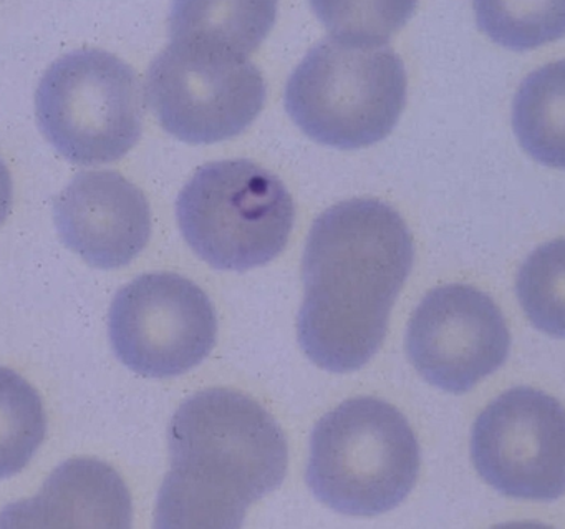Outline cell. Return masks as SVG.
<instances>
[{"mask_svg":"<svg viewBox=\"0 0 565 529\" xmlns=\"http://www.w3.org/2000/svg\"><path fill=\"white\" fill-rule=\"evenodd\" d=\"M115 356L138 375L170 379L200 366L216 343L207 294L174 273L143 274L121 287L108 316Z\"/></svg>","mask_w":565,"mask_h":529,"instance_id":"ba28073f","label":"cell"},{"mask_svg":"<svg viewBox=\"0 0 565 529\" xmlns=\"http://www.w3.org/2000/svg\"><path fill=\"white\" fill-rule=\"evenodd\" d=\"M406 88L405 65L388 45L330 38L310 49L290 75L284 102L317 144L359 150L392 134Z\"/></svg>","mask_w":565,"mask_h":529,"instance_id":"3957f363","label":"cell"},{"mask_svg":"<svg viewBox=\"0 0 565 529\" xmlns=\"http://www.w3.org/2000/svg\"><path fill=\"white\" fill-rule=\"evenodd\" d=\"M12 194H14V188H12L11 171L0 158V226L6 223L11 213Z\"/></svg>","mask_w":565,"mask_h":529,"instance_id":"d6986e66","label":"cell"},{"mask_svg":"<svg viewBox=\"0 0 565 529\" xmlns=\"http://www.w3.org/2000/svg\"><path fill=\"white\" fill-rule=\"evenodd\" d=\"M178 224L191 250L214 269L247 271L279 256L296 208L282 181L247 160L204 165L181 190Z\"/></svg>","mask_w":565,"mask_h":529,"instance_id":"5b68a950","label":"cell"},{"mask_svg":"<svg viewBox=\"0 0 565 529\" xmlns=\"http://www.w3.org/2000/svg\"><path fill=\"white\" fill-rule=\"evenodd\" d=\"M39 128L82 167L111 163L138 144L143 95L130 65L97 49L75 51L45 72L35 95Z\"/></svg>","mask_w":565,"mask_h":529,"instance_id":"8992f818","label":"cell"},{"mask_svg":"<svg viewBox=\"0 0 565 529\" xmlns=\"http://www.w3.org/2000/svg\"><path fill=\"white\" fill-rule=\"evenodd\" d=\"M415 261L403 218L376 200H350L320 214L302 260L299 343L320 369L349 373L379 352L390 313Z\"/></svg>","mask_w":565,"mask_h":529,"instance_id":"6da1fadb","label":"cell"},{"mask_svg":"<svg viewBox=\"0 0 565 529\" xmlns=\"http://www.w3.org/2000/svg\"><path fill=\"white\" fill-rule=\"evenodd\" d=\"M323 28L337 39L385 44L415 12L418 0H309Z\"/></svg>","mask_w":565,"mask_h":529,"instance_id":"ac0fdd59","label":"cell"},{"mask_svg":"<svg viewBox=\"0 0 565 529\" xmlns=\"http://www.w3.org/2000/svg\"><path fill=\"white\" fill-rule=\"evenodd\" d=\"M511 336L494 300L468 284L426 294L409 320L406 350L433 387L465 393L508 359Z\"/></svg>","mask_w":565,"mask_h":529,"instance_id":"30bf717a","label":"cell"},{"mask_svg":"<svg viewBox=\"0 0 565 529\" xmlns=\"http://www.w3.org/2000/svg\"><path fill=\"white\" fill-rule=\"evenodd\" d=\"M145 95L168 134L206 145L237 137L256 120L266 82L247 57L171 41L148 68Z\"/></svg>","mask_w":565,"mask_h":529,"instance_id":"52a82bcc","label":"cell"},{"mask_svg":"<svg viewBox=\"0 0 565 529\" xmlns=\"http://www.w3.org/2000/svg\"><path fill=\"white\" fill-rule=\"evenodd\" d=\"M515 294L535 329L565 339V237L529 254L519 269Z\"/></svg>","mask_w":565,"mask_h":529,"instance_id":"e0dca14e","label":"cell"},{"mask_svg":"<svg viewBox=\"0 0 565 529\" xmlns=\"http://www.w3.org/2000/svg\"><path fill=\"white\" fill-rule=\"evenodd\" d=\"M419 462L418 440L405 415L383 400L359 396L313 426L307 485L343 515H382L412 493Z\"/></svg>","mask_w":565,"mask_h":529,"instance_id":"277c9868","label":"cell"},{"mask_svg":"<svg viewBox=\"0 0 565 529\" xmlns=\"http://www.w3.org/2000/svg\"><path fill=\"white\" fill-rule=\"evenodd\" d=\"M168 442L171 469L158 495V528H241L249 506L286 478L282 429L234 390L188 399L171 420Z\"/></svg>","mask_w":565,"mask_h":529,"instance_id":"7a4b0ae2","label":"cell"},{"mask_svg":"<svg viewBox=\"0 0 565 529\" xmlns=\"http://www.w3.org/2000/svg\"><path fill=\"white\" fill-rule=\"evenodd\" d=\"M134 505L117 469L94 458L62 463L34 498L0 512V528H130Z\"/></svg>","mask_w":565,"mask_h":529,"instance_id":"7c38bea8","label":"cell"},{"mask_svg":"<svg viewBox=\"0 0 565 529\" xmlns=\"http://www.w3.org/2000/svg\"><path fill=\"white\" fill-rule=\"evenodd\" d=\"M476 22L494 44L532 51L565 35V0H475Z\"/></svg>","mask_w":565,"mask_h":529,"instance_id":"2e32d148","label":"cell"},{"mask_svg":"<svg viewBox=\"0 0 565 529\" xmlns=\"http://www.w3.org/2000/svg\"><path fill=\"white\" fill-rule=\"evenodd\" d=\"M55 226L68 250L98 269L128 266L147 247V197L117 171L77 174L54 203Z\"/></svg>","mask_w":565,"mask_h":529,"instance_id":"8fae6325","label":"cell"},{"mask_svg":"<svg viewBox=\"0 0 565 529\" xmlns=\"http://www.w3.org/2000/svg\"><path fill=\"white\" fill-rule=\"evenodd\" d=\"M471 456L481 478L502 495L558 498L565 493L564 406L541 390H508L479 413Z\"/></svg>","mask_w":565,"mask_h":529,"instance_id":"9c48e42d","label":"cell"},{"mask_svg":"<svg viewBox=\"0 0 565 529\" xmlns=\"http://www.w3.org/2000/svg\"><path fill=\"white\" fill-rule=\"evenodd\" d=\"M47 433V415L38 390L14 370L0 367V479L31 463Z\"/></svg>","mask_w":565,"mask_h":529,"instance_id":"9a60e30c","label":"cell"},{"mask_svg":"<svg viewBox=\"0 0 565 529\" xmlns=\"http://www.w3.org/2000/svg\"><path fill=\"white\" fill-rule=\"evenodd\" d=\"M279 0H173V42L249 57L266 41Z\"/></svg>","mask_w":565,"mask_h":529,"instance_id":"4fadbf2b","label":"cell"},{"mask_svg":"<svg viewBox=\"0 0 565 529\" xmlns=\"http://www.w3.org/2000/svg\"><path fill=\"white\" fill-rule=\"evenodd\" d=\"M512 127L535 161L565 170V61L524 78L512 105Z\"/></svg>","mask_w":565,"mask_h":529,"instance_id":"5bb4252c","label":"cell"}]
</instances>
